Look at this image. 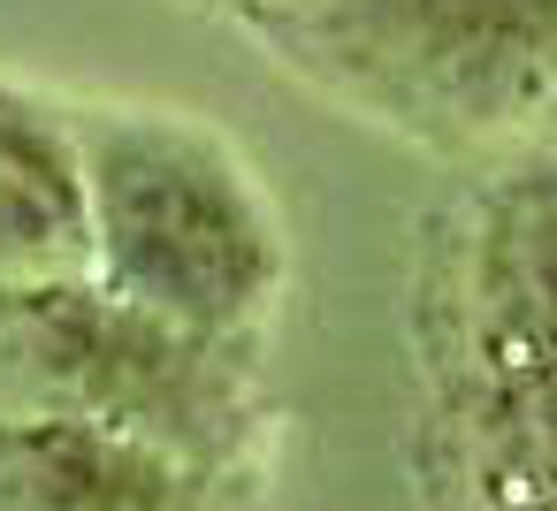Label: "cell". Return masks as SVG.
<instances>
[{
	"mask_svg": "<svg viewBox=\"0 0 557 511\" xmlns=\"http://www.w3.org/2000/svg\"><path fill=\"white\" fill-rule=\"evenodd\" d=\"M85 275L176 328L252 344L283 290V229L252 161L184 108H70Z\"/></svg>",
	"mask_w": 557,
	"mask_h": 511,
	"instance_id": "cell-1",
	"label": "cell"
},
{
	"mask_svg": "<svg viewBox=\"0 0 557 511\" xmlns=\"http://www.w3.org/2000/svg\"><path fill=\"white\" fill-rule=\"evenodd\" d=\"M245 32L412 146H496L557 100V0H260Z\"/></svg>",
	"mask_w": 557,
	"mask_h": 511,
	"instance_id": "cell-2",
	"label": "cell"
},
{
	"mask_svg": "<svg viewBox=\"0 0 557 511\" xmlns=\"http://www.w3.org/2000/svg\"><path fill=\"white\" fill-rule=\"evenodd\" d=\"M0 412H62L146 435L214 481L252 465V344L176 328L77 275L0 283Z\"/></svg>",
	"mask_w": 557,
	"mask_h": 511,
	"instance_id": "cell-3",
	"label": "cell"
},
{
	"mask_svg": "<svg viewBox=\"0 0 557 511\" xmlns=\"http://www.w3.org/2000/svg\"><path fill=\"white\" fill-rule=\"evenodd\" d=\"M473 359L504 412H557V161L519 169L481 199L473 260Z\"/></svg>",
	"mask_w": 557,
	"mask_h": 511,
	"instance_id": "cell-4",
	"label": "cell"
},
{
	"mask_svg": "<svg viewBox=\"0 0 557 511\" xmlns=\"http://www.w3.org/2000/svg\"><path fill=\"white\" fill-rule=\"evenodd\" d=\"M207 496L214 473L146 435L62 412H0V503L9 511H176Z\"/></svg>",
	"mask_w": 557,
	"mask_h": 511,
	"instance_id": "cell-5",
	"label": "cell"
},
{
	"mask_svg": "<svg viewBox=\"0 0 557 511\" xmlns=\"http://www.w3.org/2000/svg\"><path fill=\"white\" fill-rule=\"evenodd\" d=\"M85 267V176L70 108L0 77V283Z\"/></svg>",
	"mask_w": 557,
	"mask_h": 511,
	"instance_id": "cell-6",
	"label": "cell"
},
{
	"mask_svg": "<svg viewBox=\"0 0 557 511\" xmlns=\"http://www.w3.org/2000/svg\"><path fill=\"white\" fill-rule=\"evenodd\" d=\"M237 9H260V0H237Z\"/></svg>",
	"mask_w": 557,
	"mask_h": 511,
	"instance_id": "cell-7",
	"label": "cell"
}]
</instances>
